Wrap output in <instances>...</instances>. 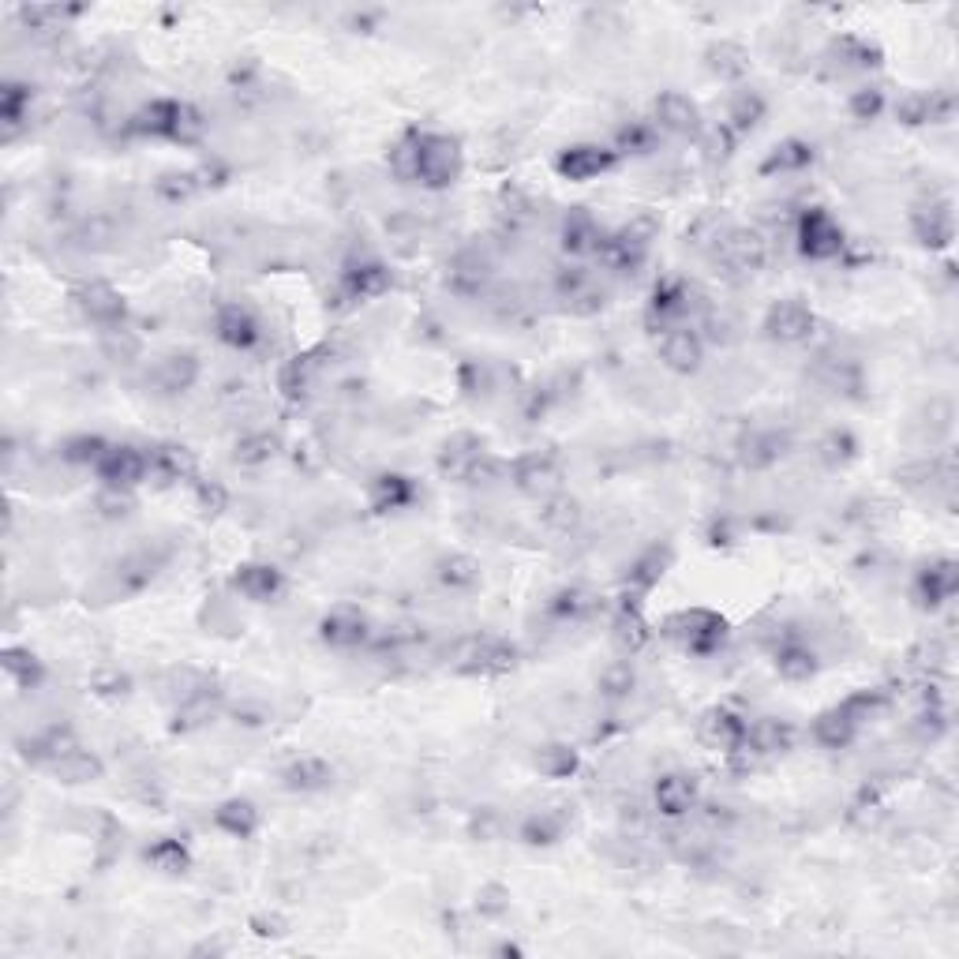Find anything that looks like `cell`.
Here are the masks:
<instances>
[{
  "label": "cell",
  "mask_w": 959,
  "mask_h": 959,
  "mask_svg": "<svg viewBox=\"0 0 959 959\" xmlns=\"http://www.w3.org/2000/svg\"><path fill=\"white\" fill-rule=\"evenodd\" d=\"M660 353H664V360L675 371H697L701 356H705V345H701V338H697L694 330L675 326V330H667L664 341H660Z\"/></svg>",
  "instance_id": "8fae6325"
},
{
  "label": "cell",
  "mask_w": 959,
  "mask_h": 959,
  "mask_svg": "<svg viewBox=\"0 0 959 959\" xmlns=\"http://www.w3.org/2000/svg\"><path fill=\"white\" fill-rule=\"evenodd\" d=\"M720 259L731 270L753 274L757 266L765 263V240L757 233H727V237H720Z\"/></svg>",
  "instance_id": "30bf717a"
},
{
  "label": "cell",
  "mask_w": 959,
  "mask_h": 959,
  "mask_svg": "<svg viewBox=\"0 0 959 959\" xmlns=\"http://www.w3.org/2000/svg\"><path fill=\"white\" fill-rule=\"evenodd\" d=\"M697 806V780L694 776H682V772H675V776H664V780L656 783V810L667 813V817H682V813H690Z\"/></svg>",
  "instance_id": "9c48e42d"
},
{
  "label": "cell",
  "mask_w": 959,
  "mask_h": 959,
  "mask_svg": "<svg viewBox=\"0 0 959 959\" xmlns=\"http://www.w3.org/2000/svg\"><path fill=\"white\" fill-rule=\"evenodd\" d=\"M439 577H443L450 589H465V585H473L476 577V562L465 559V555H454V559L443 562V570H439Z\"/></svg>",
  "instance_id": "7402d4cb"
},
{
  "label": "cell",
  "mask_w": 959,
  "mask_h": 959,
  "mask_svg": "<svg viewBox=\"0 0 959 959\" xmlns=\"http://www.w3.org/2000/svg\"><path fill=\"white\" fill-rule=\"evenodd\" d=\"M274 450H278V443H274L270 435H251V439H244V443L237 446V461H244V465H259V461L274 458Z\"/></svg>",
  "instance_id": "cb8c5ba5"
},
{
  "label": "cell",
  "mask_w": 959,
  "mask_h": 959,
  "mask_svg": "<svg viewBox=\"0 0 959 959\" xmlns=\"http://www.w3.org/2000/svg\"><path fill=\"white\" fill-rule=\"evenodd\" d=\"M394 169L428 188H450L461 177V150L450 135L413 132L394 150Z\"/></svg>",
  "instance_id": "6da1fadb"
},
{
  "label": "cell",
  "mask_w": 959,
  "mask_h": 959,
  "mask_svg": "<svg viewBox=\"0 0 959 959\" xmlns=\"http://www.w3.org/2000/svg\"><path fill=\"white\" fill-rule=\"evenodd\" d=\"M671 634L686 641V649L705 652L716 641H723V622L712 611H686L679 619H671Z\"/></svg>",
  "instance_id": "277c9868"
},
{
  "label": "cell",
  "mask_w": 959,
  "mask_h": 959,
  "mask_svg": "<svg viewBox=\"0 0 959 959\" xmlns=\"http://www.w3.org/2000/svg\"><path fill=\"white\" fill-rule=\"evenodd\" d=\"M645 622L637 619V615H622L619 622H615V641H619L622 649H641L645 645Z\"/></svg>",
  "instance_id": "484cf974"
},
{
  "label": "cell",
  "mask_w": 959,
  "mask_h": 959,
  "mask_svg": "<svg viewBox=\"0 0 959 959\" xmlns=\"http://www.w3.org/2000/svg\"><path fill=\"white\" fill-rule=\"evenodd\" d=\"M255 821H259V813H255L251 802H229V806L218 810V825L229 828L233 836H248L251 828H255Z\"/></svg>",
  "instance_id": "ffe728a7"
},
{
  "label": "cell",
  "mask_w": 959,
  "mask_h": 959,
  "mask_svg": "<svg viewBox=\"0 0 959 959\" xmlns=\"http://www.w3.org/2000/svg\"><path fill=\"white\" fill-rule=\"evenodd\" d=\"M162 371H165V386H169V390H180V386H188L195 379V360L192 356H169V360H162Z\"/></svg>",
  "instance_id": "d4e9b609"
},
{
  "label": "cell",
  "mask_w": 959,
  "mask_h": 959,
  "mask_svg": "<svg viewBox=\"0 0 959 959\" xmlns=\"http://www.w3.org/2000/svg\"><path fill=\"white\" fill-rule=\"evenodd\" d=\"M810 671H813V652L787 649L780 656V675H783V679H806Z\"/></svg>",
  "instance_id": "4316f807"
},
{
  "label": "cell",
  "mask_w": 959,
  "mask_h": 959,
  "mask_svg": "<svg viewBox=\"0 0 959 959\" xmlns=\"http://www.w3.org/2000/svg\"><path fill=\"white\" fill-rule=\"evenodd\" d=\"M798 240H802V251H806L810 259H832V255H840V248H843V229L832 222L828 214L813 210V214L802 218Z\"/></svg>",
  "instance_id": "3957f363"
},
{
  "label": "cell",
  "mask_w": 959,
  "mask_h": 959,
  "mask_svg": "<svg viewBox=\"0 0 959 959\" xmlns=\"http://www.w3.org/2000/svg\"><path fill=\"white\" fill-rule=\"evenodd\" d=\"M746 731H750V723L742 720L738 712L731 709H712L705 720H701V738L709 742L712 750H727L735 753L742 742H746Z\"/></svg>",
  "instance_id": "5b68a950"
},
{
  "label": "cell",
  "mask_w": 959,
  "mask_h": 959,
  "mask_svg": "<svg viewBox=\"0 0 959 959\" xmlns=\"http://www.w3.org/2000/svg\"><path fill=\"white\" fill-rule=\"evenodd\" d=\"M855 731H858V723L847 716L843 709H832V712H825L821 720L813 723V735H817V742L821 746H828V750H840V746H847L851 738H855Z\"/></svg>",
  "instance_id": "9a60e30c"
},
{
  "label": "cell",
  "mask_w": 959,
  "mask_h": 959,
  "mask_svg": "<svg viewBox=\"0 0 959 959\" xmlns=\"http://www.w3.org/2000/svg\"><path fill=\"white\" fill-rule=\"evenodd\" d=\"M656 124L660 128H667V132L675 135H694L697 132V105L686 98V94H664L660 102H656Z\"/></svg>",
  "instance_id": "7c38bea8"
},
{
  "label": "cell",
  "mask_w": 959,
  "mask_h": 959,
  "mask_svg": "<svg viewBox=\"0 0 959 959\" xmlns=\"http://www.w3.org/2000/svg\"><path fill=\"white\" fill-rule=\"evenodd\" d=\"M765 330L780 341H802V338H810L813 315H810V308H802V304H795V300H783V304H776V308L768 311Z\"/></svg>",
  "instance_id": "52a82bcc"
},
{
  "label": "cell",
  "mask_w": 959,
  "mask_h": 959,
  "mask_svg": "<svg viewBox=\"0 0 959 959\" xmlns=\"http://www.w3.org/2000/svg\"><path fill=\"white\" fill-rule=\"evenodd\" d=\"M57 776H64L68 783H83L98 776V761L83 750H68L64 757H57Z\"/></svg>",
  "instance_id": "d6986e66"
},
{
  "label": "cell",
  "mask_w": 959,
  "mask_h": 959,
  "mask_svg": "<svg viewBox=\"0 0 959 959\" xmlns=\"http://www.w3.org/2000/svg\"><path fill=\"white\" fill-rule=\"evenodd\" d=\"M368 622H364V615L360 611H349V607H338L334 615H326L323 622V637L330 641V645H356V641H364V630Z\"/></svg>",
  "instance_id": "5bb4252c"
},
{
  "label": "cell",
  "mask_w": 959,
  "mask_h": 959,
  "mask_svg": "<svg viewBox=\"0 0 959 959\" xmlns=\"http://www.w3.org/2000/svg\"><path fill=\"white\" fill-rule=\"evenodd\" d=\"M218 338L229 341L233 349H251L259 341V323H255V315L248 308L233 304V308H225L218 315Z\"/></svg>",
  "instance_id": "4fadbf2b"
},
{
  "label": "cell",
  "mask_w": 959,
  "mask_h": 959,
  "mask_svg": "<svg viewBox=\"0 0 959 959\" xmlns=\"http://www.w3.org/2000/svg\"><path fill=\"white\" fill-rule=\"evenodd\" d=\"M615 165V154L607 147H570L559 158V173L570 180H592Z\"/></svg>",
  "instance_id": "ba28073f"
},
{
  "label": "cell",
  "mask_w": 959,
  "mask_h": 959,
  "mask_svg": "<svg viewBox=\"0 0 959 959\" xmlns=\"http://www.w3.org/2000/svg\"><path fill=\"white\" fill-rule=\"evenodd\" d=\"M551 480H555V469H551V461L540 458V454L525 458L521 469H517V484L525 487V491H540V487H547Z\"/></svg>",
  "instance_id": "44dd1931"
},
{
  "label": "cell",
  "mask_w": 959,
  "mask_h": 959,
  "mask_svg": "<svg viewBox=\"0 0 959 959\" xmlns=\"http://www.w3.org/2000/svg\"><path fill=\"white\" fill-rule=\"evenodd\" d=\"M562 244H566V251H592L604 244V237H600V229H596V222H592L589 214H570L566 218V225H562Z\"/></svg>",
  "instance_id": "2e32d148"
},
{
  "label": "cell",
  "mask_w": 959,
  "mask_h": 959,
  "mask_svg": "<svg viewBox=\"0 0 959 959\" xmlns=\"http://www.w3.org/2000/svg\"><path fill=\"white\" fill-rule=\"evenodd\" d=\"M810 162V150L802 147V143H787V147L768 162V169H798V165Z\"/></svg>",
  "instance_id": "f1b7e54d"
},
{
  "label": "cell",
  "mask_w": 959,
  "mask_h": 959,
  "mask_svg": "<svg viewBox=\"0 0 959 959\" xmlns=\"http://www.w3.org/2000/svg\"><path fill=\"white\" fill-rule=\"evenodd\" d=\"M326 780H330V768H326L323 761H315V757L289 768V783H293V787H304V791H308V787H323Z\"/></svg>",
  "instance_id": "603a6c76"
},
{
  "label": "cell",
  "mask_w": 959,
  "mask_h": 959,
  "mask_svg": "<svg viewBox=\"0 0 959 959\" xmlns=\"http://www.w3.org/2000/svg\"><path fill=\"white\" fill-rule=\"evenodd\" d=\"M757 117H761V98H757V94H738L735 109H731V120H735L738 128H750V124H757Z\"/></svg>",
  "instance_id": "83f0119b"
},
{
  "label": "cell",
  "mask_w": 959,
  "mask_h": 959,
  "mask_svg": "<svg viewBox=\"0 0 959 959\" xmlns=\"http://www.w3.org/2000/svg\"><path fill=\"white\" fill-rule=\"evenodd\" d=\"M75 304L83 308V315H87L90 323H117L120 315H124V296H120L113 285H105V281L83 285V289L75 293Z\"/></svg>",
  "instance_id": "8992f818"
},
{
  "label": "cell",
  "mask_w": 959,
  "mask_h": 959,
  "mask_svg": "<svg viewBox=\"0 0 959 959\" xmlns=\"http://www.w3.org/2000/svg\"><path fill=\"white\" fill-rule=\"evenodd\" d=\"M281 577L278 570H270V566H244L237 574V589L244 592V596H251V600H270L274 592H278Z\"/></svg>",
  "instance_id": "e0dca14e"
},
{
  "label": "cell",
  "mask_w": 959,
  "mask_h": 959,
  "mask_svg": "<svg viewBox=\"0 0 959 959\" xmlns=\"http://www.w3.org/2000/svg\"><path fill=\"white\" fill-rule=\"evenodd\" d=\"M94 465H98V476H102L109 487H132L147 476L150 458L139 454L135 446H105L102 458L94 461Z\"/></svg>",
  "instance_id": "7a4b0ae2"
},
{
  "label": "cell",
  "mask_w": 959,
  "mask_h": 959,
  "mask_svg": "<svg viewBox=\"0 0 959 959\" xmlns=\"http://www.w3.org/2000/svg\"><path fill=\"white\" fill-rule=\"evenodd\" d=\"M345 285L353 289V296H379L386 285H390V278H386V270L379 263H368V266H356V270H349Z\"/></svg>",
  "instance_id": "ac0fdd59"
},
{
  "label": "cell",
  "mask_w": 959,
  "mask_h": 959,
  "mask_svg": "<svg viewBox=\"0 0 959 959\" xmlns=\"http://www.w3.org/2000/svg\"><path fill=\"white\" fill-rule=\"evenodd\" d=\"M877 109H881V94H877V90H862V94L855 98V113H858V117H866V113L873 117Z\"/></svg>",
  "instance_id": "f546056e"
}]
</instances>
